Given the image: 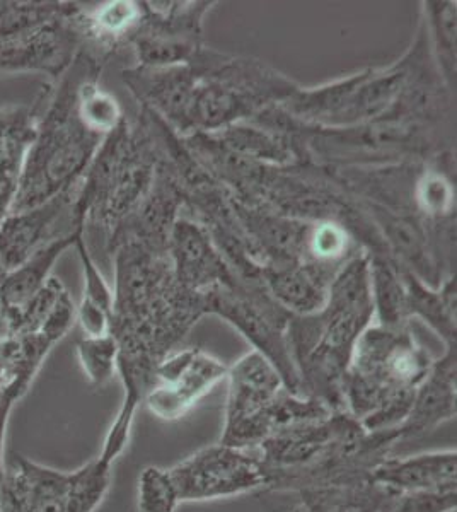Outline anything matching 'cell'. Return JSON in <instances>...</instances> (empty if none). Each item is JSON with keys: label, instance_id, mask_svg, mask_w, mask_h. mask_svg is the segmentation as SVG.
<instances>
[{"label": "cell", "instance_id": "cell-1", "mask_svg": "<svg viewBox=\"0 0 457 512\" xmlns=\"http://www.w3.org/2000/svg\"><path fill=\"white\" fill-rule=\"evenodd\" d=\"M396 443L393 431L367 432L342 410L277 432L256 451L267 473V490L299 494L371 482L372 470Z\"/></svg>", "mask_w": 457, "mask_h": 512}, {"label": "cell", "instance_id": "cell-2", "mask_svg": "<svg viewBox=\"0 0 457 512\" xmlns=\"http://www.w3.org/2000/svg\"><path fill=\"white\" fill-rule=\"evenodd\" d=\"M372 320L369 256L359 251L331 279L328 299L318 313L290 318L287 342L301 395L316 398L331 412L345 410V374L353 349Z\"/></svg>", "mask_w": 457, "mask_h": 512}, {"label": "cell", "instance_id": "cell-3", "mask_svg": "<svg viewBox=\"0 0 457 512\" xmlns=\"http://www.w3.org/2000/svg\"><path fill=\"white\" fill-rule=\"evenodd\" d=\"M106 57L84 47L74 64L36 98L35 139L24 159L11 212L33 209L69 192L82 180L106 137L94 134L77 115V89L101 72Z\"/></svg>", "mask_w": 457, "mask_h": 512}, {"label": "cell", "instance_id": "cell-4", "mask_svg": "<svg viewBox=\"0 0 457 512\" xmlns=\"http://www.w3.org/2000/svg\"><path fill=\"white\" fill-rule=\"evenodd\" d=\"M408 325H371L353 349L343 381L345 412L367 432L396 431L434 366Z\"/></svg>", "mask_w": 457, "mask_h": 512}, {"label": "cell", "instance_id": "cell-5", "mask_svg": "<svg viewBox=\"0 0 457 512\" xmlns=\"http://www.w3.org/2000/svg\"><path fill=\"white\" fill-rule=\"evenodd\" d=\"M157 169L147 125L134 127L123 120L77 183L76 221L103 231L110 243L151 192Z\"/></svg>", "mask_w": 457, "mask_h": 512}, {"label": "cell", "instance_id": "cell-6", "mask_svg": "<svg viewBox=\"0 0 457 512\" xmlns=\"http://www.w3.org/2000/svg\"><path fill=\"white\" fill-rule=\"evenodd\" d=\"M224 429L219 443L256 449L268 437L331 414L324 403L287 390L270 362L251 350L227 371Z\"/></svg>", "mask_w": 457, "mask_h": 512}, {"label": "cell", "instance_id": "cell-7", "mask_svg": "<svg viewBox=\"0 0 457 512\" xmlns=\"http://www.w3.org/2000/svg\"><path fill=\"white\" fill-rule=\"evenodd\" d=\"M203 304L205 315H217L234 326L253 350L277 369L287 390L301 395L287 342L292 315L273 301L263 284H248L241 280L236 286L215 287L203 292Z\"/></svg>", "mask_w": 457, "mask_h": 512}, {"label": "cell", "instance_id": "cell-8", "mask_svg": "<svg viewBox=\"0 0 457 512\" xmlns=\"http://www.w3.org/2000/svg\"><path fill=\"white\" fill-rule=\"evenodd\" d=\"M181 502L232 499L267 490V473L256 449L210 444L169 468Z\"/></svg>", "mask_w": 457, "mask_h": 512}, {"label": "cell", "instance_id": "cell-9", "mask_svg": "<svg viewBox=\"0 0 457 512\" xmlns=\"http://www.w3.org/2000/svg\"><path fill=\"white\" fill-rule=\"evenodd\" d=\"M74 323L76 304L67 291L40 330L0 335V415H11L14 405L28 393L48 354Z\"/></svg>", "mask_w": 457, "mask_h": 512}, {"label": "cell", "instance_id": "cell-10", "mask_svg": "<svg viewBox=\"0 0 457 512\" xmlns=\"http://www.w3.org/2000/svg\"><path fill=\"white\" fill-rule=\"evenodd\" d=\"M227 371L224 362L205 350H174L157 364L144 405L156 419L176 422L224 381Z\"/></svg>", "mask_w": 457, "mask_h": 512}, {"label": "cell", "instance_id": "cell-11", "mask_svg": "<svg viewBox=\"0 0 457 512\" xmlns=\"http://www.w3.org/2000/svg\"><path fill=\"white\" fill-rule=\"evenodd\" d=\"M82 11L0 38V74L38 72L58 81L86 47Z\"/></svg>", "mask_w": 457, "mask_h": 512}, {"label": "cell", "instance_id": "cell-12", "mask_svg": "<svg viewBox=\"0 0 457 512\" xmlns=\"http://www.w3.org/2000/svg\"><path fill=\"white\" fill-rule=\"evenodd\" d=\"M76 187L33 209L7 214L0 222V267L11 272L43 246L65 236L58 231V226L86 227L74 217Z\"/></svg>", "mask_w": 457, "mask_h": 512}, {"label": "cell", "instance_id": "cell-13", "mask_svg": "<svg viewBox=\"0 0 457 512\" xmlns=\"http://www.w3.org/2000/svg\"><path fill=\"white\" fill-rule=\"evenodd\" d=\"M168 256L176 284L203 294L241 282L200 222L176 219L169 236Z\"/></svg>", "mask_w": 457, "mask_h": 512}, {"label": "cell", "instance_id": "cell-14", "mask_svg": "<svg viewBox=\"0 0 457 512\" xmlns=\"http://www.w3.org/2000/svg\"><path fill=\"white\" fill-rule=\"evenodd\" d=\"M371 483L396 495L457 490V451L437 449L405 458L388 456L372 470Z\"/></svg>", "mask_w": 457, "mask_h": 512}, {"label": "cell", "instance_id": "cell-15", "mask_svg": "<svg viewBox=\"0 0 457 512\" xmlns=\"http://www.w3.org/2000/svg\"><path fill=\"white\" fill-rule=\"evenodd\" d=\"M84 231L86 229L81 227L74 233L60 236L36 251L35 255L29 256L23 265L7 272L6 279L0 286V335H9L14 330L24 309L28 308L47 286L58 258L64 255L70 246L76 245L77 239L84 236Z\"/></svg>", "mask_w": 457, "mask_h": 512}, {"label": "cell", "instance_id": "cell-16", "mask_svg": "<svg viewBox=\"0 0 457 512\" xmlns=\"http://www.w3.org/2000/svg\"><path fill=\"white\" fill-rule=\"evenodd\" d=\"M67 473L14 456L0 490L2 512H65Z\"/></svg>", "mask_w": 457, "mask_h": 512}, {"label": "cell", "instance_id": "cell-17", "mask_svg": "<svg viewBox=\"0 0 457 512\" xmlns=\"http://www.w3.org/2000/svg\"><path fill=\"white\" fill-rule=\"evenodd\" d=\"M452 419H456V347H446L415 391L405 422L394 432L403 441L434 431Z\"/></svg>", "mask_w": 457, "mask_h": 512}, {"label": "cell", "instance_id": "cell-18", "mask_svg": "<svg viewBox=\"0 0 457 512\" xmlns=\"http://www.w3.org/2000/svg\"><path fill=\"white\" fill-rule=\"evenodd\" d=\"M340 267H326L314 262L287 263L263 268V286L273 301L292 316L318 313L328 299L331 279Z\"/></svg>", "mask_w": 457, "mask_h": 512}, {"label": "cell", "instance_id": "cell-19", "mask_svg": "<svg viewBox=\"0 0 457 512\" xmlns=\"http://www.w3.org/2000/svg\"><path fill=\"white\" fill-rule=\"evenodd\" d=\"M35 125V103L0 108V222L11 214Z\"/></svg>", "mask_w": 457, "mask_h": 512}, {"label": "cell", "instance_id": "cell-20", "mask_svg": "<svg viewBox=\"0 0 457 512\" xmlns=\"http://www.w3.org/2000/svg\"><path fill=\"white\" fill-rule=\"evenodd\" d=\"M405 284L406 315L417 316L439 335L446 347H456V279L449 275L435 291L410 270L400 267Z\"/></svg>", "mask_w": 457, "mask_h": 512}, {"label": "cell", "instance_id": "cell-21", "mask_svg": "<svg viewBox=\"0 0 457 512\" xmlns=\"http://www.w3.org/2000/svg\"><path fill=\"white\" fill-rule=\"evenodd\" d=\"M111 480L113 465L99 456L67 473L65 512L96 511L110 492Z\"/></svg>", "mask_w": 457, "mask_h": 512}, {"label": "cell", "instance_id": "cell-22", "mask_svg": "<svg viewBox=\"0 0 457 512\" xmlns=\"http://www.w3.org/2000/svg\"><path fill=\"white\" fill-rule=\"evenodd\" d=\"M81 9L76 2L58 0H0V38L31 30L53 19L72 16Z\"/></svg>", "mask_w": 457, "mask_h": 512}, {"label": "cell", "instance_id": "cell-23", "mask_svg": "<svg viewBox=\"0 0 457 512\" xmlns=\"http://www.w3.org/2000/svg\"><path fill=\"white\" fill-rule=\"evenodd\" d=\"M98 76L99 72L87 76L77 89V115L91 132L108 137L125 118L113 94L99 88Z\"/></svg>", "mask_w": 457, "mask_h": 512}, {"label": "cell", "instance_id": "cell-24", "mask_svg": "<svg viewBox=\"0 0 457 512\" xmlns=\"http://www.w3.org/2000/svg\"><path fill=\"white\" fill-rule=\"evenodd\" d=\"M425 18L440 77L451 88L456 77V2H425Z\"/></svg>", "mask_w": 457, "mask_h": 512}, {"label": "cell", "instance_id": "cell-25", "mask_svg": "<svg viewBox=\"0 0 457 512\" xmlns=\"http://www.w3.org/2000/svg\"><path fill=\"white\" fill-rule=\"evenodd\" d=\"M118 344L113 335L86 337L77 344V359L94 390L105 388L118 373Z\"/></svg>", "mask_w": 457, "mask_h": 512}, {"label": "cell", "instance_id": "cell-26", "mask_svg": "<svg viewBox=\"0 0 457 512\" xmlns=\"http://www.w3.org/2000/svg\"><path fill=\"white\" fill-rule=\"evenodd\" d=\"M350 234L336 221L313 222L307 236L306 260L326 267H342L350 251Z\"/></svg>", "mask_w": 457, "mask_h": 512}, {"label": "cell", "instance_id": "cell-27", "mask_svg": "<svg viewBox=\"0 0 457 512\" xmlns=\"http://www.w3.org/2000/svg\"><path fill=\"white\" fill-rule=\"evenodd\" d=\"M454 188L451 181L446 176L435 169H425L418 176L415 183V207L418 212H422L425 221H446L447 217H452L454 207H456V198H454Z\"/></svg>", "mask_w": 457, "mask_h": 512}, {"label": "cell", "instance_id": "cell-28", "mask_svg": "<svg viewBox=\"0 0 457 512\" xmlns=\"http://www.w3.org/2000/svg\"><path fill=\"white\" fill-rule=\"evenodd\" d=\"M180 504V495L168 470L154 465L145 466L140 472L137 487L139 512H176Z\"/></svg>", "mask_w": 457, "mask_h": 512}, {"label": "cell", "instance_id": "cell-29", "mask_svg": "<svg viewBox=\"0 0 457 512\" xmlns=\"http://www.w3.org/2000/svg\"><path fill=\"white\" fill-rule=\"evenodd\" d=\"M74 248H76L79 260H81L82 275H84V291H82V301L79 306L98 309V311L111 315L113 313V291H111L108 282L101 274L98 265L94 262L93 256L87 250L84 236L77 239Z\"/></svg>", "mask_w": 457, "mask_h": 512}, {"label": "cell", "instance_id": "cell-30", "mask_svg": "<svg viewBox=\"0 0 457 512\" xmlns=\"http://www.w3.org/2000/svg\"><path fill=\"white\" fill-rule=\"evenodd\" d=\"M457 490L432 494L389 495L377 512H454Z\"/></svg>", "mask_w": 457, "mask_h": 512}, {"label": "cell", "instance_id": "cell-31", "mask_svg": "<svg viewBox=\"0 0 457 512\" xmlns=\"http://www.w3.org/2000/svg\"><path fill=\"white\" fill-rule=\"evenodd\" d=\"M348 489L350 487H345V489L304 490V492L297 494L299 495V502L290 512H335Z\"/></svg>", "mask_w": 457, "mask_h": 512}, {"label": "cell", "instance_id": "cell-32", "mask_svg": "<svg viewBox=\"0 0 457 512\" xmlns=\"http://www.w3.org/2000/svg\"><path fill=\"white\" fill-rule=\"evenodd\" d=\"M4 443H6V437H0V490H2L4 475H6V465H4Z\"/></svg>", "mask_w": 457, "mask_h": 512}, {"label": "cell", "instance_id": "cell-33", "mask_svg": "<svg viewBox=\"0 0 457 512\" xmlns=\"http://www.w3.org/2000/svg\"><path fill=\"white\" fill-rule=\"evenodd\" d=\"M7 420L9 415H0V437H6Z\"/></svg>", "mask_w": 457, "mask_h": 512}, {"label": "cell", "instance_id": "cell-34", "mask_svg": "<svg viewBox=\"0 0 457 512\" xmlns=\"http://www.w3.org/2000/svg\"><path fill=\"white\" fill-rule=\"evenodd\" d=\"M6 270L4 268L0 267V286H2V282H4V279H6Z\"/></svg>", "mask_w": 457, "mask_h": 512}]
</instances>
